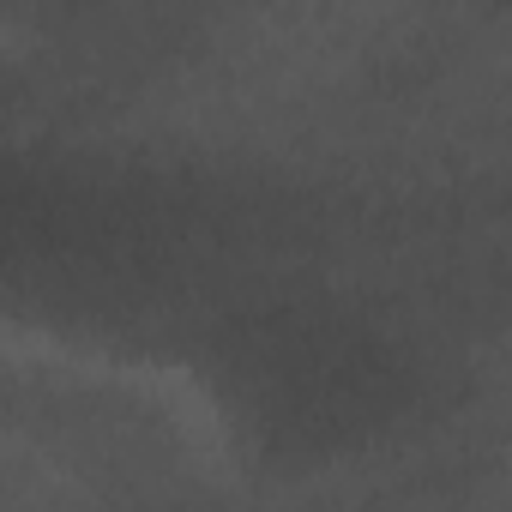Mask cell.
Returning a JSON list of instances; mask_svg holds the SVG:
<instances>
[{
    "label": "cell",
    "instance_id": "1",
    "mask_svg": "<svg viewBox=\"0 0 512 512\" xmlns=\"http://www.w3.org/2000/svg\"><path fill=\"white\" fill-rule=\"evenodd\" d=\"M241 464H368L446 392L434 284L386 272V235L241 302L181 350Z\"/></svg>",
    "mask_w": 512,
    "mask_h": 512
},
{
    "label": "cell",
    "instance_id": "2",
    "mask_svg": "<svg viewBox=\"0 0 512 512\" xmlns=\"http://www.w3.org/2000/svg\"><path fill=\"white\" fill-rule=\"evenodd\" d=\"M115 0H0V31L31 37V31H79L97 13H109Z\"/></svg>",
    "mask_w": 512,
    "mask_h": 512
}]
</instances>
